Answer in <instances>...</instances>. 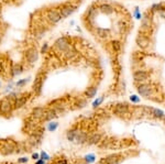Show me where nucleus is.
I'll return each instance as SVG.
<instances>
[{"label":"nucleus","instance_id":"obj_1","mask_svg":"<svg viewBox=\"0 0 165 164\" xmlns=\"http://www.w3.org/2000/svg\"><path fill=\"white\" fill-rule=\"evenodd\" d=\"M13 109H15V107H13V102H11V99L7 97L0 100V113L1 115H6V116L10 115Z\"/></svg>","mask_w":165,"mask_h":164},{"label":"nucleus","instance_id":"obj_2","mask_svg":"<svg viewBox=\"0 0 165 164\" xmlns=\"http://www.w3.org/2000/svg\"><path fill=\"white\" fill-rule=\"evenodd\" d=\"M71 45V42H69V40L66 38V36H61V38H58L55 42H54V47H55V50L60 53H64V52L67 50V47Z\"/></svg>","mask_w":165,"mask_h":164},{"label":"nucleus","instance_id":"obj_3","mask_svg":"<svg viewBox=\"0 0 165 164\" xmlns=\"http://www.w3.org/2000/svg\"><path fill=\"white\" fill-rule=\"evenodd\" d=\"M45 18L51 24L57 23V22H60L62 19L60 11H58V10H55V9H49V10L46 11Z\"/></svg>","mask_w":165,"mask_h":164},{"label":"nucleus","instance_id":"obj_4","mask_svg":"<svg viewBox=\"0 0 165 164\" xmlns=\"http://www.w3.org/2000/svg\"><path fill=\"white\" fill-rule=\"evenodd\" d=\"M25 60L29 64H34L39 60V51L38 49L34 46L29 47L25 51Z\"/></svg>","mask_w":165,"mask_h":164},{"label":"nucleus","instance_id":"obj_5","mask_svg":"<svg viewBox=\"0 0 165 164\" xmlns=\"http://www.w3.org/2000/svg\"><path fill=\"white\" fill-rule=\"evenodd\" d=\"M43 82H44V76L42 74H39L35 77L34 82H33V86H32V90L35 95H40L42 91Z\"/></svg>","mask_w":165,"mask_h":164},{"label":"nucleus","instance_id":"obj_6","mask_svg":"<svg viewBox=\"0 0 165 164\" xmlns=\"http://www.w3.org/2000/svg\"><path fill=\"white\" fill-rule=\"evenodd\" d=\"M97 11H98V8H97L95 4H92L88 8V10L86 11L85 18L88 21V23L90 24V27L94 25V21H95V18H96V16H97Z\"/></svg>","mask_w":165,"mask_h":164},{"label":"nucleus","instance_id":"obj_7","mask_svg":"<svg viewBox=\"0 0 165 164\" xmlns=\"http://www.w3.org/2000/svg\"><path fill=\"white\" fill-rule=\"evenodd\" d=\"M30 99V94H23L19 97H17L15 99V102H13V107H15V109H20V108H22L23 106L25 105L28 102V100Z\"/></svg>","mask_w":165,"mask_h":164},{"label":"nucleus","instance_id":"obj_8","mask_svg":"<svg viewBox=\"0 0 165 164\" xmlns=\"http://www.w3.org/2000/svg\"><path fill=\"white\" fill-rule=\"evenodd\" d=\"M75 10H76V6H73V4H64V6L60 9V13H61L62 19L67 18V17H69L71 15H73Z\"/></svg>","mask_w":165,"mask_h":164},{"label":"nucleus","instance_id":"obj_9","mask_svg":"<svg viewBox=\"0 0 165 164\" xmlns=\"http://www.w3.org/2000/svg\"><path fill=\"white\" fill-rule=\"evenodd\" d=\"M138 91L139 94L141 95V96H143V97H150L151 95H152V93H153V89L148 84H141L138 87Z\"/></svg>","mask_w":165,"mask_h":164},{"label":"nucleus","instance_id":"obj_10","mask_svg":"<svg viewBox=\"0 0 165 164\" xmlns=\"http://www.w3.org/2000/svg\"><path fill=\"white\" fill-rule=\"evenodd\" d=\"M135 42H137L139 47H141V49H146V47L149 46V44H150V39H149L148 36H145V35L139 34L138 36H137Z\"/></svg>","mask_w":165,"mask_h":164},{"label":"nucleus","instance_id":"obj_11","mask_svg":"<svg viewBox=\"0 0 165 164\" xmlns=\"http://www.w3.org/2000/svg\"><path fill=\"white\" fill-rule=\"evenodd\" d=\"M129 111V106L127 104H117L113 108V112L118 116H122V115H126Z\"/></svg>","mask_w":165,"mask_h":164},{"label":"nucleus","instance_id":"obj_12","mask_svg":"<svg viewBox=\"0 0 165 164\" xmlns=\"http://www.w3.org/2000/svg\"><path fill=\"white\" fill-rule=\"evenodd\" d=\"M87 139H88L87 132H85L83 130H78L76 137L74 139V142H76L77 144H83V143H86V142H87Z\"/></svg>","mask_w":165,"mask_h":164},{"label":"nucleus","instance_id":"obj_13","mask_svg":"<svg viewBox=\"0 0 165 164\" xmlns=\"http://www.w3.org/2000/svg\"><path fill=\"white\" fill-rule=\"evenodd\" d=\"M149 77V74L146 73L145 70H137L134 72V74H133V78H134V81L137 83H143L145 82L146 79Z\"/></svg>","mask_w":165,"mask_h":164},{"label":"nucleus","instance_id":"obj_14","mask_svg":"<svg viewBox=\"0 0 165 164\" xmlns=\"http://www.w3.org/2000/svg\"><path fill=\"white\" fill-rule=\"evenodd\" d=\"M45 108L44 107H35L31 111V116L34 118V119H40L42 120V118L44 117V113H45Z\"/></svg>","mask_w":165,"mask_h":164},{"label":"nucleus","instance_id":"obj_15","mask_svg":"<svg viewBox=\"0 0 165 164\" xmlns=\"http://www.w3.org/2000/svg\"><path fill=\"white\" fill-rule=\"evenodd\" d=\"M98 10H99L101 13L107 15V16L112 15V13L115 12V8L112 7L111 4H101L99 7H98Z\"/></svg>","mask_w":165,"mask_h":164},{"label":"nucleus","instance_id":"obj_16","mask_svg":"<svg viewBox=\"0 0 165 164\" xmlns=\"http://www.w3.org/2000/svg\"><path fill=\"white\" fill-rule=\"evenodd\" d=\"M151 25H152V18L150 16L145 15L141 20V30L142 31H148V30H150Z\"/></svg>","mask_w":165,"mask_h":164},{"label":"nucleus","instance_id":"obj_17","mask_svg":"<svg viewBox=\"0 0 165 164\" xmlns=\"http://www.w3.org/2000/svg\"><path fill=\"white\" fill-rule=\"evenodd\" d=\"M56 117H58L56 111L54 108H49V109L45 110V113H44V117L42 118V120L44 121H52L53 119H55Z\"/></svg>","mask_w":165,"mask_h":164},{"label":"nucleus","instance_id":"obj_18","mask_svg":"<svg viewBox=\"0 0 165 164\" xmlns=\"http://www.w3.org/2000/svg\"><path fill=\"white\" fill-rule=\"evenodd\" d=\"M64 56H65V59H67V60H74L77 56L76 49L71 44V45L67 47V50L64 52Z\"/></svg>","mask_w":165,"mask_h":164},{"label":"nucleus","instance_id":"obj_19","mask_svg":"<svg viewBox=\"0 0 165 164\" xmlns=\"http://www.w3.org/2000/svg\"><path fill=\"white\" fill-rule=\"evenodd\" d=\"M100 141H101V134H100V133H94V134H92V136L87 139V142H86V143L88 145H94V144L99 143Z\"/></svg>","mask_w":165,"mask_h":164},{"label":"nucleus","instance_id":"obj_20","mask_svg":"<svg viewBox=\"0 0 165 164\" xmlns=\"http://www.w3.org/2000/svg\"><path fill=\"white\" fill-rule=\"evenodd\" d=\"M119 162V155L118 154H112L107 157H105L104 160H101L102 164H117Z\"/></svg>","mask_w":165,"mask_h":164},{"label":"nucleus","instance_id":"obj_21","mask_svg":"<svg viewBox=\"0 0 165 164\" xmlns=\"http://www.w3.org/2000/svg\"><path fill=\"white\" fill-rule=\"evenodd\" d=\"M0 152H1V154H4V155H9V154H12V153L15 152V147L12 144H4L2 148H1V150H0Z\"/></svg>","mask_w":165,"mask_h":164},{"label":"nucleus","instance_id":"obj_22","mask_svg":"<svg viewBox=\"0 0 165 164\" xmlns=\"http://www.w3.org/2000/svg\"><path fill=\"white\" fill-rule=\"evenodd\" d=\"M96 34L97 36H99L100 39H107L108 36H109V30L104 29V28H97Z\"/></svg>","mask_w":165,"mask_h":164},{"label":"nucleus","instance_id":"obj_23","mask_svg":"<svg viewBox=\"0 0 165 164\" xmlns=\"http://www.w3.org/2000/svg\"><path fill=\"white\" fill-rule=\"evenodd\" d=\"M23 72V66L21 64H15L11 68V74L12 76H18Z\"/></svg>","mask_w":165,"mask_h":164},{"label":"nucleus","instance_id":"obj_24","mask_svg":"<svg viewBox=\"0 0 165 164\" xmlns=\"http://www.w3.org/2000/svg\"><path fill=\"white\" fill-rule=\"evenodd\" d=\"M85 96L87 98H92V97H95L97 94V87L95 86H92V87H89V88H87V89L85 90Z\"/></svg>","mask_w":165,"mask_h":164},{"label":"nucleus","instance_id":"obj_25","mask_svg":"<svg viewBox=\"0 0 165 164\" xmlns=\"http://www.w3.org/2000/svg\"><path fill=\"white\" fill-rule=\"evenodd\" d=\"M78 130L77 128H73V129H71L67 131V133H66V138H67V140L68 141H74V139H75V137H76L77 132H78Z\"/></svg>","mask_w":165,"mask_h":164},{"label":"nucleus","instance_id":"obj_26","mask_svg":"<svg viewBox=\"0 0 165 164\" xmlns=\"http://www.w3.org/2000/svg\"><path fill=\"white\" fill-rule=\"evenodd\" d=\"M150 115L154 116L155 118H164L165 117V113L160 109H155V108H151V112Z\"/></svg>","mask_w":165,"mask_h":164},{"label":"nucleus","instance_id":"obj_27","mask_svg":"<svg viewBox=\"0 0 165 164\" xmlns=\"http://www.w3.org/2000/svg\"><path fill=\"white\" fill-rule=\"evenodd\" d=\"M44 34H45V29H44V28H39L38 30L35 31V35H34V36L38 40H40V39H42L43 35H44Z\"/></svg>","mask_w":165,"mask_h":164},{"label":"nucleus","instance_id":"obj_28","mask_svg":"<svg viewBox=\"0 0 165 164\" xmlns=\"http://www.w3.org/2000/svg\"><path fill=\"white\" fill-rule=\"evenodd\" d=\"M111 46L115 52H119L120 50H121V43H120L118 40H113V41H112Z\"/></svg>","mask_w":165,"mask_h":164},{"label":"nucleus","instance_id":"obj_29","mask_svg":"<svg viewBox=\"0 0 165 164\" xmlns=\"http://www.w3.org/2000/svg\"><path fill=\"white\" fill-rule=\"evenodd\" d=\"M163 9H165V8L162 4H155L151 7V11L152 12H158V11H161V10H163Z\"/></svg>","mask_w":165,"mask_h":164},{"label":"nucleus","instance_id":"obj_30","mask_svg":"<svg viewBox=\"0 0 165 164\" xmlns=\"http://www.w3.org/2000/svg\"><path fill=\"white\" fill-rule=\"evenodd\" d=\"M57 127H58V123H57V122H53V120H52V121L50 122V123L47 125V130L52 132V131H55V130L57 129Z\"/></svg>","mask_w":165,"mask_h":164},{"label":"nucleus","instance_id":"obj_31","mask_svg":"<svg viewBox=\"0 0 165 164\" xmlns=\"http://www.w3.org/2000/svg\"><path fill=\"white\" fill-rule=\"evenodd\" d=\"M84 159L87 163H90V162H94V161H95V155H94V154H89V155L85 156Z\"/></svg>","mask_w":165,"mask_h":164},{"label":"nucleus","instance_id":"obj_32","mask_svg":"<svg viewBox=\"0 0 165 164\" xmlns=\"http://www.w3.org/2000/svg\"><path fill=\"white\" fill-rule=\"evenodd\" d=\"M76 105H77L78 108H84L85 106L87 105V102H86L85 99H81V100H78V102H77Z\"/></svg>","mask_w":165,"mask_h":164},{"label":"nucleus","instance_id":"obj_33","mask_svg":"<svg viewBox=\"0 0 165 164\" xmlns=\"http://www.w3.org/2000/svg\"><path fill=\"white\" fill-rule=\"evenodd\" d=\"M102 102H104V97H99L96 100V102H94V104H92V107H94V108H97V107H98V106H99Z\"/></svg>","mask_w":165,"mask_h":164},{"label":"nucleus","instance_id":"obj_34","mask_svg":"<svg viewBox=\"0 0 165 164\" xmlns=\"http://www.w3.org/2000/svg\"><path fill=\"white\" fill-rule=\"evenodd\" d=\"M28 81H29V79H27V78H23V79H21V81H19V82H17V86L23 87L28 83Z\"/></svg>","mask_w":165,"mask_h":164},{"label":"nucleus","instance_id":"obj_35","mask_svg":"<svg viewBox=\"0 0 165 164\" xmlns=\"http://www.w3.org/2000/svg\"><path fill=\"white\" fill-rule=\"evenodd\" d=\"M40 159H42V160H44V161H49L50 160V156L47 155V153L46 152H41V154H40Z\"/></svg>","mask_w":165,"mask_h":164},{"label":"nucleus","instance_id":"obj_36","mask_svg":"<svg viewBox=\"0 0 165 164\" xmlns=\"http://www.w3.org/2000/svg\"><path fill=\"white\" fill-rule=\"evenodd\" d=\"M28 161H29V159H28V157H20L19 160H18V163H20V164L28 163Z\"/></svg>","mask_w":165,"mask_h":164},{"label":"nucleus","instance_id":"obj_37","mask_svg":"<svg viewBox=\"0 0 165 164\" xmlns=\"http://www.w3.org/2000/svg\"><path fill=\"white\" fill-rule=\"evenodd\" d=\"M55 164H67V160L66 159H58Z\"/></svg>","mask_w":165,"mask_h":164},{"label":"nucleus","instance_id":"obj_38","mask_svg":"<svg viewBox=\"0 0 165 164\" xmlns=\"http://www.w3.org/2000/svg\"><path fill=\"white\" fill-rule=\"evenodd\" d=\"M47 49H49V45H47V43H45L44 44V46L42 47V51H41V53H46V51H47Z\"/></svg>","mask_w":165,"mask_h":164},{"label":"nucleus","instance_id":"obj_39","mask_svg":"<svg viewBox=\"0 0 165 164\" xmlns=\"http://www.w3.org/2000/svg\"><path fill=\"white\" fill-rule=\"evenodd\" d=\"M158 15H160L161 18L165 19V9H163V10H161V11H158Z\"/></svg>","mask_w":165,"mask_h":164},{"label":"nucleus","instance_id":"obj_40","mask_svg":"<svg viewBox=\"0 0 165 164\" xmlns=\"http://www.w3.org/2000/svg\"><path fill=\"white\" fill-rule=\"evenodd\" d=\"M32 159H33V160H39V159H40V154H38V153L32 154Z\"/></svg>","mask_w":165,"mask_h":164},{"label":"nucleus","instance_id":"obj_41","mask_svg":"<svg viewBox=\"0 0 165 164\" xmlns=\"http://www.w3.org/2000/svg\"><path fill=\"white\" fill-rule=\"evenodd\" d=\"M35 164H46V162L44 160H42V159H39L38 162H36Z\"/></svg>","mask_w":165,"mask_h":164},{"label":"nucleus","instance_id":"obj_42","mask_svg":"<svg viewBox=\"0 0 165 164\" xmlns=\"http://www.w3.org/2000/svg\"><path fill=\"white\" fill-rule=\"evenodd\" d=\"M0 73H4V66H2L1 62H0Z\"/></svg>","mask_w":165,"mask_h":164},{"label":"nucleus","instance_id":"obj_43","mask_svg":"<svg viewBox=\"0 0 165 164\" xmlns=\"http://www.w3.org/2000/svg\"><path fill=\"white\" fill-rule=\"evenodd\" d=\"M0 16H1V6H0Z\"/></svg>","mask_w":165,"mask_h":164},{"label":"nucleus","instance_id":"obj_44","mask_svg":"<svg viewBox=\"0 0 165 164\" xmlns=\"http://www.w3.org/2000/svg\"><path fill=\"white\" fill-rule=\"evenodd\" d=\"M0 86H1V83H0Z\"/></svg>","mask_w":165,"mask_h":164}]
</instances>
